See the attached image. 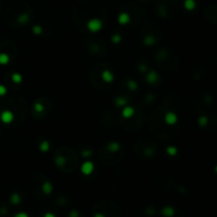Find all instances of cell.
<instances>
[{
  "instance_id": "cell-1",
  "label": "cell",
  "mask_w": 217,
  "mask_h": 217,
  "mask_svg": "<svg viewBox=\"0 0 217 217\" xmlns=\"http://www.w3.org/2000/svg\"><path fill=\"white\" fill-rule=\"evenodd\" d=\"M103 28V22L98 18H92L87 22V29L92 33H98Z\"/></svg>"
},
{
  "instance_id": "cell-2",
  "label": "cell",
  "mask_w": 217,
  "mask_h": 217,
  "mask_svg": "<svg viewBox=\"0 0 217 217\" xmlns=\"http://www.w3.org/2000/svg\"><path fill=\"white\" fill-rule=\"evenodd\" d=\"M94 171V164H93V162L91 161H85L81 166V172L84 174L85 176H89L91 175L92 173Z\"/></svg>"
},
{
  "instance_id": "cell-3",
  "label": "cell",
  "mask_w": 217,
  "mask_h": 217,
  "mask_svg": "<svg viewBox=\"0 0 217 217\" xmlns=\"http://www.w3.org/2000/svg\"><path fill=\"white\" fill-rule=\"evenodd\" d=\"M0 120L4 124H10L14 120V113L11 110H3L0 113Z\"/></svg>"
},
{
  "instance_id": "cell-4",
  "label": "cell",
  "mask_w": 217,
  "mask_h": 217,
  "mask_svg": "<svg viewBox=\"0 0 217 217\" xmlns=\"http://www.w3.org/2000/svg\"><path fill=\"white\" fill-rule=\"evenodd\" d=\"M164 122L167 125H169V126H173V125H175L176 123L178 122V116L173 111L166 112L164 116Z\"/></svg>"
},
{
  "instance_id": "cell-5",
  "label": "cell",
  "mask_w": 217,
  "mask_h": 217,
  "mask_svg": "<svg viewBox=\"0 0 217 217\" xmlns=\"http://www.w3.org/2000/svg\"><path fill=\"white\" fill-rule=\"evenodd\" d=\"M101 76H102V80L105 82V83H107V84L112 83L113 80H115V75H113V73H112L110 70H108V69H106V70L103 71L101 74Z\"/></svg>"
},
{
  "instance_id": "cell-6",
  "label": "cell",
  "mask_w": 217,
  "mask_h": 217,
  "mask_svg": "<svg viewBox=\"0 0 217 217\" xmlns=\"http://www.w3.org/2000/svg\"><path fill=\"white\" fill-rule=\"evenodd\" d=\"M135 115V109L130 106H124L122 109V117L124 119H130Z\"/></svg>"
},
{
  "instance_id": "cell-7",
  "label": "cell",
  "mask_w": 217,
  "mask_h": 217,
  "mask_svg": "<svg viewBox=\"0 0 217 217\" xmlns=\"http://www.w3.org/2000/svg\"><path fill=\"white\" fill-rule=\"evenodd\" d=\"M159 80V75L156 71L151 70L148 74H146V82L148 84H156Z\"/></svg>"
},
{
  "instance_id": "cell-8",
  "label": "cell",
  "mask_w": 217,
  "mask_h": 217,
  "mask_svg": "<svg viewBox=\"0 0 217 217\" xmlns=\"http://www.w3.org/2000/svg\"><path fill=\"white\" fill-rule=\"evenodd\" d=\"M118 21H119L120 25H127L128 22L130 21V16L128 13H121V14L118 16Z\"/></svg>"
},
{
  "instance_id": "cell-9",
  "label": "cell",
  "mask_w": 217,
  "mask_h": 217,
  "mask_svg": "<svg viewBox=\"0 0 217 217\" xmlns=\"http://www.w3.org/2000/svg\"><path fill=\"white\" fill-rule=\"evenodd\" d=\"M108 151H110V153H117V151H120V144L119 142H111V143H109L108 144Z\"/></svg>"
},
{
  "instance_id": "cell-10",
  "label": "cell",
  "mask_w": 217,
  "mask_h": 217,
  "mask_svg": "<svg viewBox=\"0 0 217 217\" xmlns=\"http://www.w3.org/2000/svg\"><path fill=\"white\" fill-rule=\"evenodd\" d=\"M29 19H30V16H29V14H27V13H23V14H20L19 16H18L17 18V21L20 23V25H25L27 22L29 21Z\"/></svg>"
},
{
  "instance_id": "cell-11",
  "label": "cell",
  "mask_w": 217,
  "mask_h": 217,
  "mask_svg": "<svg viewBox=\"0 0 217 217\" xmlns=\"http://www.w3.org/2000/svg\"><path fill=\"white\" fill-rule=\"evenodd\" d=\"M10 63V56L7 53H0V65H7Z\"/></svg>"
},
{
  "instance_id": "cell-12",
  "label": "cell",
  "mask_w": 217,
  "mask_h": 217,
  "mask_svg": "<svg viewBox=\"0 0 217 217\" xmlns=\"http://www.w3.org/2000/svg\"><path fill=\"white\" fill-rule=\"evenodd\" d=\"M155 42H156V38L153 35H147L143 39V44L145 46H151L154 45Z\"/></svg>"
},
{
  "instance_id": "cell-13",
  "label": "cell",
  "mask_w": 217,
  "mask_h": 217,
  "mask_svg": "<svg viewBox=\"0 0 217 217\" xmlns=\"http://www.w3.org/2000/svg\"><path fill=\"white\" fill-rule=\"evenodd\" d=\"M195 7H196L195 0H186V1H184V7H186L188 11L194 10Z\"/></svg>"
},
{
  "instance_id": "cell-14",
  "label": "cell",
  "mask_w": 217,
  "mask_h": 217,
  "mask_svg": "<svg viewBox=\"0 0 217 217\" xmlns=\"http://www.w3.org/2000/svg\"><path fill=\"white\" fill-rule=\"evenodd\" d=\"M12 81L14 82L15 84H20L21 82H22V75L20 73H17V72H15V73L12 74Z\"/></svg>"
},
{
  "instance_id": "cell-15",
  "label": "cell",
  "mask_w": 217,
  "mask_h": 217,
  "mask_svg": "<svg viewBox=\"0 0 217 217\" xmlns=\"http://www.w3.org/2000/svg\"><path fill=\"white\" fill-rule=\"evenodd\" d=\"M33 109H34L35 112L42 113V112H44V110H45V107H44V105H42L40 102H36L35 104H34V106H33Z\"/></svg>"
},
{
  "instance_id": "cell-16",
  "label": "cell",
  "mask_w": 217,
  "mask_h": 217,
  "mask_svg": "<svg viewBox=\"0 0 217 217\" xmlns=\"http://www.w3.org/2000/svg\"><path fill=\"white\" fill-rule=\"evenodd\" d=\"M49 148H50V144L48 141H42V143H40V145H39V149H40V151H42V153H47V151H49Z\"/></svg>"
},
{
  "instance_id": "cell-17",
  "label": "cell",
  "mask_w": 217,
  "mask_h": 217,
  "mask_svg": "<svg viewBox=\"0 0 217 217\" xmlns=\"http://www.w3.org/2000/svg\"><path fill=\"white\" fill-rule=\"evenodd\" d=\"M42 191H44L45 194H50L52 192V184L50 182H45L42 184Z\"/></svg>"
},
{
  "instance_id": "cell-18",
  "label": "cell",
  "mask_w": 217,
  "mask_h": 217,
  "mask_svg": "<svg viewBox=\"0 0 217 217\" xmlns=\"http://www.w3.org/2000/svg\"><path fill=\"white\" fill-rule=\"evenodd\" d=\"M116 105L117 106H119V107H124V106L126 105V98H121V96H119V98H116Z\"/></svg>"
},
{
  "instance_id": "cell-19",
  "label": "cell",
  "mask_w": 217,
  "mask_h": 217,
  "mask_svg": "<svg viewBox=\"0 0 217 217\" xmlns=\"http://www.w3.org/2000/svg\"><path fill=\"white\" fill-rule=\"evenodd\" d=\"M127 87L129 88L131 91H135L138 89V84H137L136 81H133V80H129V81L127 82Z\"/></svg>"
},
{
  "instance_id": "cell-20",
  "label": "cell",
  "mask_w": 217,
  "mask_h": 217,
  "mask_svg": "<svg viewBox=\"0 0 217 217\" xmlns=\"http://www.w3.org/2000/svg\"><path fill=\"white\" fill-rule=\"evenodd\" d=\"M178 153L177 148L175 146H167L166 147V154L169 155V156H176Z\"/></svg>"
},
{
  "instance_id": "cell-21",
  "label": "cell",
  "mask_w": 217,
  "mask_h": 217,
  "mask_svg": "<svg viewBox=\"0 0 217 217\" xmlns=\"http://www.w3.org/2000/svg\"><path fill=\"white\" fill-rule=\"evenodd\" d=\"M55 163L56 165H58V166H63L65 163H66V159L63 157V156H57L55 158Z\"/></svg>"
},
{
  "instance_id": "cell-22",
  "label": "cell",
  "mask_w": 217,
  "mask_h": 217,
  "mask_svg": "<svg viewBox=\"0 0 217 217\" xmlns=\"http://www.w3.org/2000/svg\"><path fill=\"white\" fill-rule=\"evenodd\" d=\"M32 31H33V33H34L35 35H40V34L42 33V28L40 27V25H36L32 28Z\"/></svg>"
},
{
  "instance_id": "cell-23",
  "label": "cell",
  "mask_w": 217,
  "mask_h": 217,
  "mask_svg": "<svg viewBox=\"0 0 217 217\" xmlns=\"http://www.w3.org/2000/svg\"><path fill=\"white\" fill-rule=\"evenodd\" d=\"M198 123H199L200 126H202V127L206 126L208 124V118L206 116H201L199 119H198Z\"/></svg>"
},
{
  "instance_id": "cell-24",
  "label": "cell",
  "mask_w": 217,
  "mask_h": 217,
  "mask_svg": "<svg viewBox=\"0 0 217 217\" xmlns=\"http://www.w3.org/2000/svg\"><path fill=\"white\" fill-rule=\"evenodd\" d=\"M111 40L113 44H119V42L122 40V37H121L119 34H115V35L111 37Z\"/></svg>"
},
{
  "instance_id": "cell-25",
  "label": "cell",
  "mask_w": 217,
  "mask_h": 217,
  "mask_svg": "<svg viewBox=\"0 0 217 217\" xmlns=\"http://www.w3.org/2000/svg\"><path fill=\"white\" fill-rule=\"evenodd\" d=\"M7 89L4 85H0V96H3V95L7 94Z\"/></svg>"
},
{
  "instance_id": "cell-26",
  "label": "cell",
  "mask_w": 217,
  "mask_h": 217,
  "mask_svg": "<svg viewBox=\"0 0 217 217\" xmlns=\"http://www.w3.org/2000/svg\"><path fill=\"white\" fill-rule=\"evenodd\" d=\"M12 201L15 203H17L18 201H19V196H18L17 194H13V195H12Z\"/></svg>"
},
{
  "instance_id": "cell-27",
  "label": "cell",
  "mask_w": 217,
  "mask_h": 217,
  "mask_svg": "<svg viewBox=\"0 0 217 217\" xmlns=\"http://www.w3.org/2000/svg\"><path fill=\"white\" fill-rule=\"evenodd\" d=\"M139 69H140V71H142V72H145V71L147 70V67L145 66V65H140V66H139Z\"/></svg>"
},
{
  "instance_id": "cell-28",
  "label": "cell",
  "mask_w": 217,
  "mask_h": 217,
  "mask_svg": "<svg viewBox=\"0 0 217 217\" xmlns=\"http://www.w3.org/2000/svg\"><path fill=\"white\" fill-rule=\"evenodd\" d=\"M92 154L90 151H83V153H82V155L84 156V157H87V156H90V155Z\"/></svg>"
},
{
  "instance_id": "cell-29",
  "label": "cell",
  "mask_w": 217,
  "mask_h": 217,
  "mask_svg": "<svg viewBox=\"0 0 217 217\" xmlns=\"http://www.w3.org/2000/svg\"><path fill=\"white\" fill-rule=\"evenodd\" d=\"M215 171H216V173H217V166H216V167H215Z\"/></svg>"
}]
</instances>
